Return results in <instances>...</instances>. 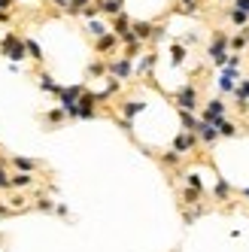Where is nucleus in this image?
I'll use <instances>...</instances> for the list:
<instances>
[{"label":"nucleus","instance_id":"f257e3e1","mask_svg":"<svg viewBox=\"0 0 249 252\" xmlns=\"http://www.w3.org/2000/svg\"><path fill=\"white\" fill-rule=\"evenodd\" d=\"M0 52H3V58H9L12 64L15 61H25L28 58V52H25V37L22 33H3V37H0Z\"/></svg>","mask_w":249,"mask_h":252},{"label":"nucleus","instance_id":"f03ea898","mask_svg":"<svg viewBox=\"0 0 249 252\" xmlns=\"http://www.w3.org/2000/svg\"><path fill=\"white\" fill-rule=\"evenodd\" d=\"M228 33L225 31H216L213 33V40H210V46H207V58L216 64V67H225L228 64Z\"/></svg>","mask_w":249,"mask_h":252},{"label":"nucleus","instance_id":"7ed1b4c3","mask_svg":"<svg viewBox=\"0 0 249 252\" xmlns=\"http://www.w3.org/2000/svg\"><path fill=\"white\" fill-rule=\"evenodd\" d=\"M173 103H176V110L194 113L198 110V88H194L191 82H183L180 88H176V94H173Z\"/></svg>","mask_w":249,"mask_h":252},{"label":"nucleus","instance_id":"20e7f679","mask_svg":"<svg viewBox=\"0 0 249 252\" xmlns=\"http://www.w3.org/2000/svg\"><path fill=\"white\" fill-rule=\"evenodd\" d=\"M106 76H113V79H119V82L131 79V76H134V64H131V58H124V55L110 58V61H106Z\"/></svg>","mask_w":249,"mask_h":252},{"label":"nucleus","instance_id":"39448f33","mask_svg":"<svg viewBox=\"0 0 249 252\" xmlns=\"http://www.w3.org/2000/svg\"><path fill=\"white\" fill-rule=\"evenodd\" d=\"M225 113H228L225 100H222V97H210V100L204 103V113H201V119H204V122H210V125H219V122L225 119Z\"/></svg>","mask_w":249,"mask_h":252},{"label":"nucleus","instance_id":"423d86ee","mask_svg":"<svg viewBox=\"0 0 249 252\" xmlns=\"http://www.w3.org/2000/svg\"><path fill=\"white\" fill-rule=\"evenodd\" d=\"M43 164L37 158H25V155H9V170H19V173H37Z\"/></svg>","mask_w":249,"mask_h":252},{"label":"nucleus","instance_id":"0eeeda50","mask_svg":"<svg viewBox=\"0 0 249 252\" xmlns=\"http://www.w3.org/2000/svg\"><path fill=\"white\" fill-rule=\"evenodd\" d=\"M33 186H37V173H19V170H12V176H9V189L12 191H28Z\"/></svg>","mask_w":249,"mask_h":252},{"label":"nucleus","instance_id":"6e6552de","mask_svg":"<svg viewBox=\"0 0 249 252\" xmlns=\"http://www.w3.org/2000/svg\"><path fill=\"white\" fill-rule=\"evenodd\" d=\"M119 46H122V43H119V37H116L113 31H106L103 37H97V40H94V52H97V55H113Z\"/></svg>","mask_w":249,"mask_h":252},{"label":"nucleus","instance_id":"1a4fd4ad","mask_svg":"<svg viewBox=\"0 0 249 252\" xmlns=\"http://www.w3.org/2000/svg\"><path fill=\"white\" fill-rule=\"evenodd\" d=\"M194 146H198V137H194L191 131H180V134L173 137V152H180V155L191 152Z\"/></svg>","mask_w":249,"mask_h":252},{"label":"nucleus","instance_id":"9d476101","mask_svg":"<svg viewBox=\"0 0 249 252\" xmlns=\"http://www.w3.org/2000/svg\"><path fill=\"white\" fill-rule=\"evenodd\" d=\"M194 137H198V143H204V146H210V143H216L219 140V131H216V125H210V122H198V128H194Z\"/></svg>","mask_w":249,"mask_h":252},{"label":"nucleus","instance_id":"9b49d317","mask_svg":"<svg viewBox=\"0 0 249 252\" xmlns=\"http://www.w3.org/2000/svg\"><path fill=\"white\" fill-rule=\"evenodd\" d=\"M234 88H237V70L234 67H225L222 76H219V92L222 94H234Z\"/></svg>","mask_w":249,"mask_h":252},{"label":"nucleus","instance_id":"f8f14e48","mask_svg":"<svg viewBox=\"0 0 249 252\" xmlns=\"http://www.w3.org/2000/svg\"><path fill=\"white\" fill-rule=\"evenodd\" d=\"M146 110V100H122L119 103V113H122V119H134V116H140V113H143Z\"/></svg>","mask_w":249,"mask_h":252},{"label":"nucleus","instance_id":"ddd939ff","mask_svg":"<svg viewBox=\"0 0 249 252\" xmlns=\"http://www.w3.org/2000/svg\"><path fill=\"white\" fill-rule=\"evenodd\" d=\"M37 85H40V92H46V94H58L61 92V85L52 79L46 70H40V73H37Z\"/></svg>","mask_w":249,"mask_h":252},{"label":"nucleus","instance_id":"4468645a","mask_svg":"<svg viewBox=\"0 0 249 252\" xmlns=\"http://www.w3.org/2000/svg\"><path fill=\"white\" fill-rule=\"evenodd\" d=\"M94 6H97V12H103V15H116L119 12H124V3H119V0H94Z\"/></svg>","mask_w":249,"mask_h":252},{"label":"nucleus","instance_id":"2eb2a0df","mask_svg":"<svg viewBox=\"0 0 249 252\" xmlns=\"http://www.w3.org/2000/svg\"><path fill=\"white\" fill-rule=\"evenodd\" d=\"M155 61H158V55H155V52H146V55L140 58V64H137V70H134V73H137V76H149V73H152V67H155Z\"/></svg>","mask_w":249,"mask_h":252},{"label":"nucleus","instance_id":"dca6fc26","mask_svg":"<svg viewBox=\"0 0 249 252\" xmlns=\"http://www.w3.org/2000/svg\"><path fill=\"white\" fill-rule=\"evenodd\" d=\"M231 191H234V189H231V183H228V179H216V186H213V197H216V201H231Z\"/></svg>","mask_w":249,"mask_h":252},{"label":"nucleus","instance_id":"f3484780","mask_svg":"<svg viewBox=\"0 0 249 252\" xmlns=\"http://www.w3.org/2000/svg\"><path fill=\"white\" fill-rule=\"evenodd\" d=\"M9 176H12V170H9V155H0V191H12L9 189Z\"/></svg>","mask_w":249,"mask_h":252},{"label":"nucleus","instance_id":"a211bd4d","mask_svg":"<svg viewBox=\"0 0 249 252\" xmlns=\"http://www.w3.org/2000/svg\"><path fill=\"white\" fill-rule=\"evenodd\" d=\"M201 197H204V191H194V189H188V186L180 191L183 207H201Z\"/></svg>","mask_w":249,"mask_h":252},{"label":"nucleus","instance_id":"6ab92c4d","mask_svg":"<svg viewBox=\"0 0 249 252\" xmlns=\"http://www.w3.org/2000/svg\"><path fill=\"white\" fill-rule=\"evenodd\" d=\"M25 52H28V58H31L33 64H43V49H40V43H37V40L25 37Z\"/></svg>","mask_w":249,"mask_h":252},{"label":"nucleus","instance_id":"aec40b11","mask_svg":"<svg viewBox=\"0 0 249 252\" xmlns=\"http://www.w3.org/2000/svg\"><path fill=\"white\" fill-rule=\"evenodd\" d=\"M128 31H131V19L124 12H119L116 19H113V33H116V37H122V33H128Z\"/></svg>","mask_w":249,"mask_h":252},{"label":"nucleus","instance_id":"412c9836","mask_svg":"<svg viewBox=\"0 0 249 252\" xmlns=\"http://www.w3.org/2000/svg\"><path fill=\"white\" fill-rule=\"evenodd\" d=\"M176 113H180V122H183V131H191L194 134V128H198V116H194V113H188V110H176Z\"/></svg>","mask_w":249,"mask_h":252},{"label":"nucleus","instance_id":"4be33fe9","mask_svg":"<svg viewBox=\"0 0 249 252\" xmlns=\"http://www.w3.org/2000/svg\"><path fill=\"white\" fill-rule=\"evenodd\" d=\"M64 119H67V113L61 110V106H55V110L43 113V122H46V125H52V128H55V125H64Z\"/></svg>","mask_w":249,"mask_h":252},{"label":"nucleus","instance_id":"5701e85b","mask_svg":"<svg viewBox=\"0 0 249 252\" xmlns=\"http://www.w3.org/2000/svg\"><path fill=\"white\" fill-rule=\"evenodd\" d=\"M186 55H188V52H186L183 43H173V46H170V64H173V67H180V64L186 61Z\"/></svg>","mask_w":249,"mask_h":252},{"label":"nucleus","instance_id":"b1692460","mask_svg":"<svg viewBox=\"0 0 249 252\" xmlns=\"http://www.w3.org/2000/svg\"><path fill=\"white\" fill-rule=\"evenodd\" d=\"M228 22L237 25V28H246V25H249V15H246L243 9H234V6H231V9H228Z\"/></svg>","mask_w":249,"mask_h":252},{"label":"nucleus","instance_id":"393cba45","mask_svg":"<svg viewBox=\"0 0 249 252\" xmlns=\"http://www.w3.org/2000/svg\"><path fill=\"white\" fill-rule=\"evenodd\" d=\"M216 131H219V137H237V125L228 122V119H222V122L216 125Z\"/></svg>","mask_w":249,"mask_h":252},{"label":"nucleus","instance_id":"a878e982","mask_svg":"<svg viewBox=\"0 0 249 252\" xmlns=\"http://www.w3.org/2000/svg\"><path fill=\"white\" fill-rule=\"evenodd\" d=\"M85 31H88V33H92V37L97 40V37H103V33H106V31H110V28H106L103 22H94V19H88V25H85Z\"/></svg>","mask_w":249,"mask_h":252},{"label":"nucleus","instance_id":"bb28decb","mask_svg":"<svg viewBox=\"0 0 249 252\" xmlns=\"http://www.w3.org/2000/svg\"><path fill=\"white\" fill-rule=\"evenodd\" d=\"M92 3H94V0H70V6H67L64 12H67V15H82V9L92 6Z\"/></svg>","mask_w":249,"mask_h":252},{"label":"nucleus","instance_id":"cd10ccee","mask_svg":"<svg viewBox=\"0 0 249 252\" xmlns=\"http://www.w3.org/2000/svg\"><path fill=\"white\" fill-rule=\"evenodd\" d=\"M158 161H161L164 167H176V164H180V161H183V155L170 149V152H164V155H158Z\"/></svg>","mask_w":249,"mask_h":252},{"label":"nucleus","instance_id":"c85d7f7f","mask_svg":"<svg viewBox=\"0 0 249 252\" xmlns=\"http://www.w3.org/2000/svg\"><path fill=\"white\" fill-rule=\"evenodd\" d=\"M234 100L237 103H246L249 100V79H240V85L234 88Z\"/></svg>","mask_w":249,"mask_h":252},{"label":"nucleus","instance_id":"c756f323","mask_svg":"<svg viewBox=\"0 0 249 252\" xmlns=\"http://www.w3.org/2000/svg\"><path fill=\"white\" fill-rule=\"evenodd\" d=\"M85 73L88 76H103L106 73V61H92V64L85 67Z\"/></svg>","mask_w":249,"mask_h":252},{"label":"nucleus","instance_id":"7c9ffc66","mask_svg":"<svg viewBox=\"0 0 249 252\" xmlns=\"http://www.w3.org/2000/svg\"><path fill=\"white\" fill-rule=\"evenodd\" d=\"M33 207H37L40 213H55V201H52V197H37Z\"/></svg>","mask_w":249,"mask_h":252},{"label":"nucleus","instance_id":"2f4dec72","mask_svg":"<svg viewBox=\"0 0 249 252\" xmlns=\"http://www.w3.org/2000/svg\"><path fill=\"white\" fill-rule=\"evenodd\" d=\"M186 186L194 189V191H204V183H201V176H198V173H188V176H186Z\"/></svg>","mask_w":249,"mask_h":252},{"label":"nucleus","instance_id":"473e14b6","mask_svg":"<svg viewBox=\"0 0 249 252\" xmlns=\"http://www.w3.org/2000/svg\"><path fill=\"white\" fill-rule=\"evenodd\" d=\"M201 213H204V207H194V210H186V213H183V222H186V225H191V222L198 219Z\"/></svg>","mask_w":249,"mask_h":252},{"label":"nucleus","instance_id":"72a5a7b5","mask_svg":"<svg viewBox=\"0 0 249 252\" xmlns=\"http://www.w3.org/2000/svg\"><path fill=\"white\" fill-rule=\"evenodd\" d=\"M9 216H15V213L9 210V204H6V201H0V219H9Z\"/></svg>","mask_w":249,"mask_h":252},{"label":"nucleus","instance_id":"f704fd0d","mask_svg":"<svg viewBox=\"0 0 249 252\" xmlns=\"http://www.w3.org/2000/svg\"><path fill=\"white\" fill-rule=\"evenodd\" d=\"M12 22V9H0V25H9Z\"/></svg>","mask_w":249,"mask_h":252},{"label":"nucleus","instance_id":"c9c22d12","mask_svg":"<svg viewBox=\"0 0 249 252\" xmlns=\"http://www.w3.org/2000/svg\"><path fill=\"white\" fill-rule=\"evenodd\" d=\"M180 43H183V46H194V43H198V33H186Z\"/></svg>","mask_w":249,"mask_h":252},{"label":"nucleus","instance_id":"e433bc0d","mask_svg":"<svg viewBox=\"0 0 249 252\" xmlns=\"http://www.w3.org/2000/svg\"><path fill=\"white\" fill-rule=\"evenodd\" d=\"M240 61H243L240 55H228V64H225V67H234V70H237V67H240Z\"/></svg>","mask_w":249,"mask_h":252},{"label":"nucleus","instance_id":"4c0bfd02","mask_svg":"<svg viewBox=\"0 0 249 252\" xmlns=\"http://www.w3.org/2000/svg\"><path fill=\"white\" fill-rule=\"evenodd\" d=\"M49 3H55L58 9H67V6H70V0H49Z\"/></svg>","mask_w":249,"mask_h":252},{"label":"nucleus","instance_id":"58836bf2","mask_svg":"<svg viewBox=\"0 0 249 252\" xmlns=\"http://www.w3.org/2000/svg\"><path fill=\"white\" fill-rule=\"evenodd\" d=\"M55 216H70V213H67V207H64V204H55Z\"/></svg>","mask_w":249,"mask_h":252},{"label":"nucleus","instance_id":"ea45409f","mask_svg":"<svg viewBox=\"0 0 249 252\" xmlns=\"http://www.w3.org/2000/svg\"><path fill=\"white\" fill-rule=\"evenodd\" d=\"M246 6H249V0H234V9H243L246 12Z\"/></svg>","mask_w":249,"mask_h":252},{"label":"nucleus","instance_id":"a19ab883","mask_svg":"<svg viewBox=\"0 0 249 252\" xmlns=\"http://www.w3.org/2000/svg\"><path fill=\"white\" fill-rule=\"evenodd\" d=\"M15 6V0H0V9H12Z\"/></svg>","mask_w":249,"mask_h":252},{"label":"nucleus","instance_id":"79ce46f5","mask_svg":"<svg viewBox=\"0 0 249 252\" xmlns=\"http://www.w3.org/2000/svg\"><path fill=\"white\" fill-rule=\"evenodd\" d=\"M237 110H240V113H249V100H246V103H237Z\"/></svg>","mask_w":249,"mask_h":252},{"label":"nucleus","instance_id":"37998d69","mask_svg":"<svg viewBox=\"0 0 249 252\" xmlns=\"http://www.w3.org/2000/svg\"><path fill=\"white\" fill-rule=\"evenodd\" d=\"M240 194H243V197H246V201H249V189H243V191H240Z\"/></svg>","mask_w":249,"mask_h":252},{"label":"nucleus","instance_id":"c03bdc74","mask_svg":"<svg viewBox=\"0 0 249 252\" xmlns=\"http://www.w3.org/2000/svg\"><path fill=\"white\" fill-rule=\"evenodd\" d=\"M246 15H249V6H246Z\"/></svg>","mask_w":249,"mask_h":252},{"label":"nucleus","instance_id":"a18cd8bd","mask_svg":"<svg viewBox=\"0 0 249 252\" xmlns=\"http://www.w3.org/2000/svg\"><path fill=\"white\" fill-rule=\"evenodd\" d=\"M119 3H124V0H119Z\"/></svg>","mask_w":249,"mask_h":252}]
</instances>
